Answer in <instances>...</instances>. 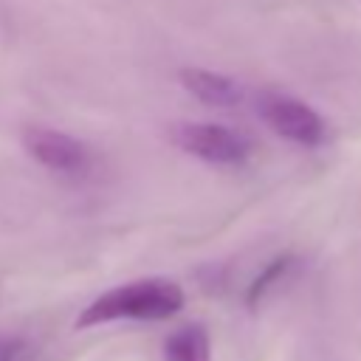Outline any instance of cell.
Masks as SVG:
<instances>
[{
    "instance_id": "obj_5",
    "label": "cell",
    "mask_w": 361,
    "mask_h": 361,
    "mask_svg": "<svg viewBox=\"0 0 361 361\" xmlns=\"http://www.w3.org/2000/svg\"><path fill=\"white\" fill-rule=\"evenodd\" d=\"M180 85L209 107H234L243 99V90L237 82H231L223 73L203 71V68H183Z\"/></svg>"
},
{
    "instance_id": "obj_1",
    "label": "cell",
    "mask_w": 361,
    "mask_h": 361,
    "mask_svg": "<svg viewBox=\"0 0 361 361\" xmlns=\"http://www.w3.org/2000/svg\"><path fill=\"white\" fill-rule=\"evenodd\" d=\"M180 307H183V290L172 279H138L96 296L76 319V327H93L116 319L158 322L175 316Z\"/></svg>"
},
{
    "instance_id": "obj_4",
    "label": "cell",
    "mask_w": 361,
    "mask_h": 361,
    "mask_svg": "<svg viewBox=\"0 0 361 361\" xmlns=\"http://www.w3.org/2000/svg\"><path fill=\"white\" fill-rule=\"evenodd\" d=\"M23 144L34 161H39L42 166H48L54 172L82 175L90 166V155H87L85 144L68 133H59L51 127H28L23 133Z\"/></svg>"
},
{
    "instance_id": "obj_6",
    "label": "cell",
    "mask_w": 361,
    "mask_h": 361,
    "mask_svg": "<svg viewBox=\"0 0 361 361\" xmlns=\"http://www.w3.org/2000/svg\"><path fill=\"white\" fill-rule=\"evenodd\" d=\"M166 361H212V344L209 333L200 324H183L178 327L166 344H164Z\"/></svg>"
},
{
    "instance_id": "obj_2",
    "label": "cell",
    "mask_w": 361,
    "mask_h": 361,
    "mask_svg": "<svg viewBox=\"0 0 361 361\" xmlns=\"http://www.w3.org/2000/svg\"><path fill=\"white\" fill-rule=\"evenodd\" d=\"M175 144L192 155H197L200 161L209 164H220V166H237L245 164L251 155V141L223 124H212V121H195V124H180L175 127Z\"/></svg>"
},
{
    "instance_id": "obj_7",
    "label": "cell",
    "mask_w": 361,
    "mask_h": 361,
    "mask_svg": "<svg viewBox=\"0 0 361 361\" xmlns=\"http://www.w3.org/2000/svg\"><path fill=\"white\" fill-rule=\"evenodd\" d=\"M290 265H293V257H290V254L276 257V259H274V262H271V265H268V268H265V271L251 282L248 296H245V299H248V305L254 307L257 302H262V296H265L276 282H282V276L288 274V268H290Z\"/></svg>"
},
{
    "instance_id": "obj_3",
    "label": "cell",
    "mask_w": 361,
    "mask_h": 361,
    "mask_svg": "<svg viewBox=\"0 0 361 361\" xmlns=\"http://www.w3.org/2000/svg\"><path fill=\"white\" fill-rule=\"evenodd\" d=\"M259 116L265 118V124L276 135H282V138H288L293 144L319 147L327 138L322 116L310 104H305V102H299L293 96L274 93V90L262 93L259 96Z\"/></svg>"
}]
</instances>
